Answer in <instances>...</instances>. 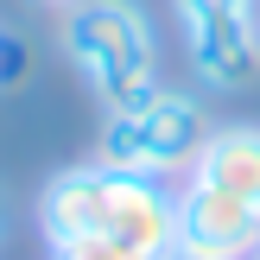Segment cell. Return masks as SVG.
I'll list each match as a JSON object with an SVG mask.
<instances>
[{"mask_svg":"<svg viewBox=\"0 0 260 260\" xmlns=\"http://www.w3.org/2000/svg\"><path fill=\"white\" fill-rule=\"evenodd\" d=\"M32 222L45 235V248L70 235H114L127 248L165 260L178 248V190L159 184V178H134L102 159H83V165H63V172L45 178Z\"/></svg>","mask_w":260,"mask_h":260,"instance_id":"1","label":"cell"},{"mask_svg":"<svg viewBox=\"0 0 260 260\" xmlns=\"http://www.w3.org/2000/svg\"><path fill=\"white\" fill-rule=\"evenodd\" d=\"M63 57L102 108H134L165 89V45L140 0H83L63 13Z\"/></svg>","mask_w":260,"mask_h":260,"instance_id":"2","label":"cell"},{"mask_svg":"<svg viewBox=\"0 0 260 260\" xmlns=\"http://www.w3.org/2000/svg\"><path fill=\"white\" fill-rule=\"evenodd\" d=\"M210 127H216V121H210V108H203L197 89L165 83L159 95L134 102V108H114L108 121H102L95 159L114 165V172H134V178H159V184H172V178H184L190 165H197Z\"/></svg>","mask_w":260,"mask_h":260,"instance_id":"3","label":"cell"},{"mask_svg":"<svg viewBox=\"0 0 260 260\" xmlns=\"http://www.w3.org/2000/svg\"><path fill=\"white\" fill-rule=\"evenodd\" d=\"M184 63L203 89L235 95L260 83V13H184Z\"/></svg>","mask_w":260,"mask_h":260,"instance_id":"4","label":"cell"},{"mask_svg":"<svg viewBox=\"0 0 260 260\" xmlns=\"http://www.w3.org/2000/svg\"><path fill=\"white\" fill-rule=\"evenodd\" d=\"M178 248L203 260H248L260 248V203L229 197L216 184L178 178Z\"/></svg>","mask_w":260,"mask_h":260,"instance_id":"5","label":"cell"},{"mask_svg":"<svg viewBox=\"0 0 260 260\" xmlns=\"http://www.w3.org/2000/svg\"><path fill=\"white\" fill-rule=\"evenodd\" d=\"M184 178H197V184H216V190H229V197L260 203V121L210 127V140H203L197 165H190Z\"/></svg>","mask_w":260,"mask_h":260,"instance_id":"6","label":"cell"},{"mask_svg":"<svg viewBox=\"0 0 260 260\" xmlns=\"http://www.w3.org/2000/svg\"><path fill=\"white\" fill-rule=\"evenodd\" d=\"M45 260H152V254L127 248V241H114V235H70V241H51Z\"/></svg>","mask_w":260,"mask_h":260,"instance_id":"7","label":"cell"},{"mask_svg":"<svg viewBox=\"0 0 260 260\" xmlns=\"http://www.w3.org/2000/svg\"><path fill=\"white\" fill-rule=\"evenodd\" d=\"M32 76V45H19L13 32H0V89H19Z\"/></svg>","mask_w":260,"mask_h":260,"instance_id":"8","label":"cell"},{"mask_svg":"<svg viewBox=\"0 0 260 260\" xmlns=\"http://www.w3.org/2000/svg\"><path fill=\"white\" fill-rule=\"evenodd\" d=\"M172 7L184 19V13H254V0H172Z\"/></svg>","mask_w":260,"mask_h":260,"instance_id":"9","label":"cell"},{"mask_svg":"<svg viewBox=\"0 0 260 260\" xmlns=\"http://www.w3.org/2000/svg\"><path fill=\"white\" fill-rule=\"evenodd\" d=\"M7 229H13V197H7V184H0V241H7Z\"/></svg>","mask_w":260,"mask_h":260,"instance_id":"10","label":"cell"},{"mask_svg":"<svg viewBox=\"0 0 260 260\" xmlns=\"http://www.w3.org/2000/svg\"><path fill=\"white\" fill-rule=\"evenodd\" d=\"M38 7H51V13H70V7H83V0H38Z\"/></svg>","mask_w":260,"mask_h":260,"instance_id":"11","label":"cell"},{"mask_svg":"<svg viewBox=\"0 0 260 260\" xmlns=\"http://www.w3.org/2000/svg\"><path fill=\"white\" fill-rule=\"evenodd\" d=\"M165 260H203V254H184V248H172V254H165Z\"/></svg>","mask_w":260,"mask_h":260,"instance_id":"12","label":"cell"},{"mask_svg":"<svg viewBox=\"0 0 260 260\" xmlns=\"http://www.w3.org/2000/svg\"><path fill=\"white\" fill-rule=\"evenodd\" d=\"M248 260H260V248H254V254H248Z\"/></svg>","mask_w":260,"mask_h":260,"instance_id":"13","label":"cell"}]
</instances>
